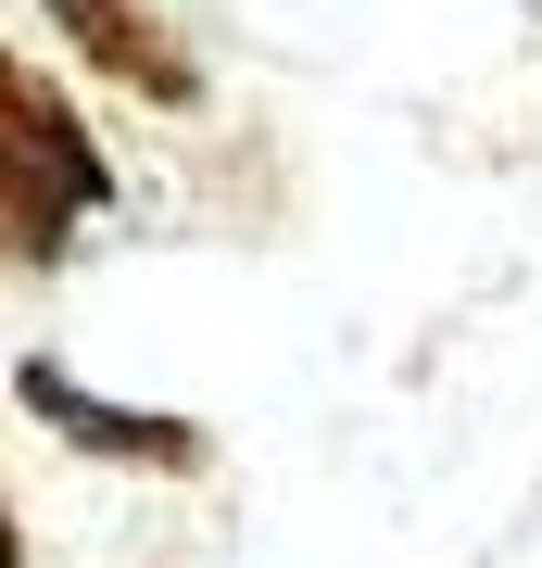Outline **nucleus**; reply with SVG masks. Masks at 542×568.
I'll list each match as a JSON object with an SVG mask.
<instances>
[{"label": "nucleus", "mask_w": 542, "mask_h": 568, "mask_svg": "<svg viewBox=\"0 0 542 568\" xmlns=\"http://www.w3.org/2000/svg\"><path fill=\"white\" fill-rule=\"evenodd\" d=\"M101 203H114V152L25 51H0V265H25V278L63 265Z\"/></svg>", "instance_id": "nucleus-1"}, {"label": "nucleus", "mask_w": 542, "mask_h": 568, "mask_svg": "<svg viewBox=\"0 0 542 568\" xmlns=\"http://www.w3.org/2000/svg\"><path fill=\"white\" fill-rule=\"evenodd\" d=\"M51 26H63V39H76L114 89H140V102H202L190 51L164 39V13H152V0H51Z\"/></svg>", "instance_id": "nucleus-2"}, {"label": "nucleus", "mask_w": 542, "mask_h": 568, "mask_svg": "<svg viewBox=\"0 0 542 568\" xmlns=\"http://www.w3.org/2000/svg\"><path fill=\"white\" fill-rule=\"evenodd\" d=\"M25 405H39L63 443H89V455H126V467H202V429H177V417H126V405H89L63 366H25Z\"/></svg>", "instance_id": "nucleus-3"}, {"label": "nucleus", "mask_w": 542, "mask_h": 568, "mask_svg": "<svg viewBox=\"0 0 542 568\" xmlns=\"http://www.w3.org/2000/svg\"><path fill=\"white\" fill-rule=\"evenodd\" d=\"M0 568H25V530H13V506H0Z\"/></svg>", "instance_id": "nucleus-4"}]
</instances>
